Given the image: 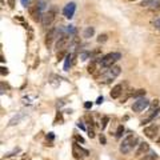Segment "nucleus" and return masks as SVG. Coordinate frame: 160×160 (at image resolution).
<instances>
[{
  "instance_id": "nucleus-1",
  "label": "nucleus",
  "mask_w": 160,
  "mask_h": 160,
  "mask_svg": "<svg viewBox=\"0 0 160 160\" xmlns=\"http://www.w3.org/2000/svg\"><path fill=\"white\" fill-rule=\"evenodd\" d=\"M42 7L43 6H40L39 0H33V2L28 4V13L33 22H42V16H43Z\"/></svg>"
},
{
  "instance_id": "nucleus-2",
  "label": "nucleus",
  "mask_w": 160,
  "mask_h": 160,
  "mask_svg": "<svg viewBox=\"0 0 160 160\" xmlns=\"http://www.w3.org/2000/svg\"><path fill=\"white\" fill-rule=\"evenodd\" d=\"M136 142H138V139H136V136H135V135H132V133L127 135V136L123 139L122 144H120V152H122V153H128V152H131L132 148L136 146Z\"/></svg>"
},
{
  "instance_id": "nucleus-3",
  "label": "nucleus",
  "mask_w": 160,
  "mask_h": 160,
  "mask_svg": "<svg viewBox=\"0 0 160 160\" xmlns=\"http://www.w3.org/2000/svg\"><path fill=\"white\" fill-rule=\"evenodd\" d=\"M120 58H122V55L119 52H111V53H108L104 58L100 59V66L103 68H109V67H112Z\"/></svg>"
},
{
  "instance_id": "nucleus-4",
  "label": "nucleus",
  "mask_w": 160,
  "mask_h": 160,
  "mask_svg": "<svg viewBox=\"0 0 160 160\" xmlns=\"http://www.w3.org/2000/svg\"><path fill=\"white\" fill-rule=\"evenodd\" d=\"M120 68L119 66H112V67H109L108 69H104V72H103V79L106 80V82H111V80H113L115 78H118L119 75H120Z\"/></svg>"
},
{
  "instance_id": "nucleus-5",
  "label": "nucleus",
  "mask_w": 160,
  "mask_h": 160,
  "mask_svg": "<svg viewBox=\"0 0 160 160\" xmlns=\"http://www.w3.org/2000/svg\"><path fill=\"white\" fill-rule=\"evenodd\" d=\"M55 19H56V12H55V9H48L47 12H44L43 13V16H42V24H43V27H51L52 26V23L55 22Z\"/></svg>"
},
{
  "instance_id": "nucleus-6",
  "label": "nucleus",
  "mask_w": 160,
  "mask_h": 160,
  "mask_svg": "<svg viewBox=\"0 0 160 160\" xmlns=\"http://www.w3.org/2000/svg\"><path fill=\"white\" fill-rule=\"evenodd\" d=\"M149 106V102L147 99H144V98H140V99H138L136 102L133 103V106H132V109L135 112H142V111H144L147 107Z\"/></svg>"
},
{
  "instance_id": "nucleus-7",
  "label": "nucleus",
  "mask_w": 160,
  "mask_h": 160,
  "mask_svg": "<svg viewBox=\"0 0 160 160\" xmlns=\"http://www.w3.org/2000/svg\"><path fill=\"white\" fill-rule=\"evenodd\" d=\"M69 42H71V38H69L68 35H62V36H59L58 42H56V49L58 51H63V49H66L68 47Z\"/></svg>"
},
{
  "instance_id": "nucleus-8",
  "label": "nucleus",
  "mask_w": 160,
  "mask_h": 160,
  "mask_svg": "<svg viewBox=\"0 0 160 160\" xmlns=\"http://www.w3.org/2000/svg\"><path fill=\"white\" fill-rule=\"evenodd\" d=\"M158 133H159V127L155 126V124H152V126L144 128V135H146L148 139H151V140H153L155 138H156Z\"/></svg>"
},
{
  "instance_id": "nucleus-9",
  "label": "nucleus",
  "mask_w": 160,
  "mask_h": 160,
  "mask_svg": "<svg viewBox=\"0 0 160 160\" xmlns=\"http://www.w3.org/2000/svg\"><path fill=\"white\" fill-rule=\"evenodd\" d=\"M75 11H76V4H75V3H68L67 6L64 7L63 13H64V16H66L67 19H71L73 16Z\"/></svg>"
},
{
  "instance_id": "nucleus-10",
  "label": "nucleus",
  "mask_w": 160,
  "mask_h": 160,
  "mask_svg": "<svg viewBox=\"0 0 160 160\" xmlns=\"http://www.w3.org/2000/svg\"><path fill=\"white\" fill-rule=\"evenodd\" d=\"M72 148H73V155H75V158H76V159H80L83 156H88V151H87V149H83L78 143H73Z\"/></svg>"
},
{
  "instance_id": "nucleus-11",
  "label": "nucleus",
  "mask_w": 160,
  "mask_h": 160,
  "mask_svg": "<svg viewBox=\"0 0 160 160\" xmlns=\"http://www.w3.org/2000/svg\"><path fill=\"white\" fill-rule=\"evenodd\" d=\"M147 152H149V144L146 143V142H143V143H140V144H139V147H138V149H136V152H135V156L142 158L143 155H146Z\"/></svg>"
},
{
  "instance_id": "nucleus-12",
  "label": "nucleus",
  "mask_w": 160,
  "mask_h": 160,
  "mask_svg": "<svg viewBox=\"0 0 160 160\" xmlns=\"http://www.w3.org/2000/svg\"><path fill=\"white\" fill-rule=\"evenodd\" d=\"M55 36H56V28H51L49 31L47 32V35H46V47L47 48H49L52 46V43H53V40H55Z\"/></svg>"
},
{
  "instance_id": "nucleus-13",
  "label": "nucleus",
  "mask_w": 160,
  "mask_h": 160,
  "mask_svg": "<svg viewBox=\"0 0 160 160\" xmlns=\"http://www.w3.org/2000/svg\"><path fill=\"white\" fill-rule=\"evenodd\" d=\"M159 3H160V0H143V2L140 3V6H142V7H146V8L153 9Z\"/></svg>"
},
{
  "instance_id": "nucleus-14",
  "label": "nucleus",
  "mask_w": 160,
  "mask_h": 160,
  "mask_svg": "<svg viewBox=\"0 0 160 160\" xmlns=\"http://www.w3.org/2000/svg\"><path fill=\"white\" fill-rule=\"evenodd\" d=\"M123 92V86L122 84H116L113 88H112V91H111V98L112 99H118L120 95H122Z\"/></svg>"
},
{
  "instance_id": "nucleus-15",
  "label": "nucleus",
  "mask_w": 160,
  "mask_h": 160,
  "mask_svg": "<svg viewBox=\"0 0 160 160\" xmlns=\"http://www.w3.org/2000/svg\"><path fill=\"white\" fill-rule=\"evenodd\" d=\"M139 160H158V153L153 152V151H149L146 155H143Z\"/></svg>"
},
{
  "instance_id": "nucleus-16",
  "label": "nucleus",
  "mask_w": 160,
  "mask_h": 160,
  "mask_svg": "<svg viewBox=\"0 0 160 160\" xmlns=\"http://www.w3.org/2000/svg\"><path fill=\"white\" fill-rule=\"evenodd\" d=\"M93 32H95V29L92 27H88L86 31H84V38H91L93 35Z\"/></svg>"
},
{
  "instance_id": "nucleus-17",
  "label": "nucleus",
  "mask_w": 160,
  "mask_h": 160,
  "mask_svg": "<svg viewBox=\"0 0 160 160\" xmlns=\"http://www.w3.org/2000/svg\"><path fill=\"white\" fill-rule=\"evenodd\" d=\"M58 60L60 62V60H63V58H67V51L66 49H63V51H58Z\"/></svg>"
},
{
  "instance_id": "nucleus-18",
  "label": "nucleus",
  "mask_w": 160,
  "mask_h": 160,
  "mask_svg": "<svg viewBox=\"0 0 160 160\" xmlns=\"http://www.w3.org/2000/svg\"><path fill=\"white\" fill-rule=\"evenodd\" d=\"M88 72L89 73H95V72H96V62H92L88 66Z\"/></svg>"
},
{
  "instance_id": "nucleus-19",
  "label": "nucleus",
  "mask_w": 160,
  "mask_h": 160,
  "mask_svg": "<svg viewBox=\"0 0 160 160\" xmlns=\"http://www.w3.org/2000/svg\"><path fill=\"white\" fill-rule=\"evenodd\" d=\"M107 40H108V36H107L106 33H103V35H99V38H98V42H99V43H106Z\"/></svg>"
},
{
  "instance_id": "nucleus-20",
  "label": "nucleus",
  "mask_w": 160,
  "mask_h": 160,
  "mask_svg": "<svg viewBox=\"0 0 160 160\" xmlns=\"http://www.w3.org/2000/svg\"><path fill=\"white\" fill-rule=\"evenodd\" d=\"M146 95V89H138V92L133 93V98H140V96H144Z\"/></svg>"
},
{
  "instance_id": "nucleus-21",
  "label": "nucleus",
  "mask_w": 160,
  "mask_h": 160,
  "mask_svg": "<svg viewBox=\"0 0 160 160\" xmlns=\"http://www.w3.org/2000/svg\"><path fill=\"white\" fill-rule=\"evenodd\" d=\"M66 59H67V60H66V64H64V69H66V71H68V67L71 66V55H67Z\"/></svg>"
},
{
  "instance_id": "nucleus-22",
  "label": "nucleus",
  "mask_w": 160,
  "mask_h": 160,
  "mask_svg": "<svg viewBox=\"0 0 160 160\" xmlns=\"http://www.w3.org/2000/svg\"><path fill=\"white\" fill-rule=\"evenodd\" d=\"M123 132H124V127H123V126H119L118 131H116V138H120V136H122Z\"/></svg>"
},
{
  "instance_id": "nucleus-23",
  "label": "nucleus",
  "mask_w": 160,
  "mask_h": 160,
  "mask_svg": "<svg viewBox=\"0 0 160 160\" xmlns=\"http://www.w3.org/2000/svg\"><path fill=\"white\" fill-rule=\"evenodd\" d=\"M152 24H153V27H155V28H159V29H160V18L155 19L153 22H152Z\"/></svg>"
},
{
  "instance_id": "nucleus-24",
  "label": "nucleus",
  "mask_w": 160,
  "mask_h": 160,
  "mask_svg": "<svg viewBox=\"0 0 160 160\" xmlns=\"http://www.w3.org/2000/svg\"><path fill=\"white\" fill-rule=\"evenodd\" d=\"M108 116H104L103 118V123H102V129H104V128H106L107 127V123H108Z\"/></svg>"
},
{
  "instance_id": "nucleus-25",
  "label": "nucleus",
  "mask_w": 160,
  "mask_h": 160,
  "mask_svg": "<svg viewBox=\"0 0 160 160\" xmlns=\"http://www.w3.org/2000/svg\"><path fill=\"white\" fill-rule=\"evenodd\" d=\"M7 2H8V6H9V8L13 9V8H15V0H7Z\"/></svg>"
},
{
  "instance_id": "nucleus-26",
  "label": "nucleus",
  "mask_w": 160,
  "mask_h": 160,
  "mask_svg": "<svg viewBox=\"0 0 160 160\" xmlns=\"http://www.w3.org/2000/svg\"><path fill=\"white\" fill-rule=\"evenodd\" d=\"M88 136H89V138H95V132H93V129H92V128H89V129H88Z\"/></svg>"
},
{
  "instance_id": "nucleus-27",
  "label": "nucleus",
  "mask_w": 160,
  "mask_h": 160,
  "mask_svg": "<svg viewBox=\"0 0 160 160\" xmlns=\"http://www.w3.org/2000/svg\"><path fill=\"white\" fill-rule=\"evenodd\" d=\"M91 107H92V103H89V102H87L84 104V108H91Z\"/></svg>"
},
{
  "instance_id": "nucleus-28",
  "label": "nucleus",
  "mask_w": 160,
  "mask_h": 160,
  "mask_svg": "<svg viewBox=\"0 0 160 160\" xmlns=\"http://www.w3.org/2000/svg\"><path fill=\"white\" fill-rule=\"evenodd\" d=\"M100 143H102V144H106V138H104L103 135L100 136Z\"/></svg>"
},
{
  "instance_id": "nucleus-29",
  "label": "nucleus",
  "mask_w": 160,
  "mask_h": 160,
  "mask_svg": "<svg viewBox=\"0 0 160 160\" xmlns=\"http://www.w3.org/2000/svg\"><path fill=\"white\" fill-rule=\"evenodd\" d=\"M28 2H29V0H22V4H23V6H24V7H27V6H28V4H29Z\"/></svg>"
},
{
  "instance_id": "nucleus-30",
  "label": "nucleus",
  "mask_w": 160,
  "mask_h": 160,
  "mask_svg": "<svg viewBox=\"0 0 160 160\" xmlns=\"http://www.w3.org/2000/svg\"><path fill=\"white\" fill-rule=\"evenodd\" d=\"M76 140H79L80 143H84V139H83L82 136H78V135H76Z\"/></svg>"
},
{
  "instance_id": "nucleus-31",
  "label": "nucleus",
  "mask_w": 160,
  "mask_h": 160,
  "mask_svg": "<svg viewBox=\"0 0 160 160\" xmlns=\"http://www.w3.org/2000/svg\"><path fill=\"white\" fill-rule=\"evenodd\" d=\"M78 127H80L82 129H86V127H84V124H83V123H80V122L78 123Z\"/></svg>"
},
{
  "instance_id": "nucleus-32",
  "label": "nucleus",
  "mask_w": 160,
  "mask_h": 160,
  "mask_svg": "<svg viewBox=\"0 0 160 160\" xmlns=\"http://www.w3.org/2000/svg\"><path fill=\"white\" fill-rule=\"evenodd\" d=\"M8 71H7V68H2V75H7Z\"/></svg>"
},
{
  "instance_id": "nucleus-33",
  "label": "nucleus",
  "mask_w": 160,
  "mask_h": 160,
  "mask_svg": "<svg viewBox=\"0 0 160 160\" xmlns=\"http://www.w3.org/2000/svg\"><path fill=\"white\" fill-rule=\"evenodd\" d=\"M98 104H102L103 103V98H98V102H96Z\"/></svg>"
},
{
  "instance_id": "nucleus-34",
  "label": "nucleus",
  "mask_w": 160,
  "mask_h": 160,
  "mask_svg": "<svg viewBox=\"0 0 160 160\" xmlns=\"http://www.w3.org/2000/svg\"><path fill=\"white\" fill-rule=\"evenodd\" d=\"M159 133H160V132H159ZM156 142H158V143H159V144H160V136H159V138H158V140H156Z\"/></svg>"
},
{
  "instance_id": "nucleus-35",
  "label": "nucleus",
  "mask_w": 160,
  "mask_h": 160,
  "mask_svg": "<svg viewBox=\"0 0 160 160\" xmlns=\"http://www.w3.org/2000/svg\"><path fill=\"white\" fill-rule=\"evenodd\" d=\"M129 2H135V0H129Z\"/></svg>"
}]
</instances>
